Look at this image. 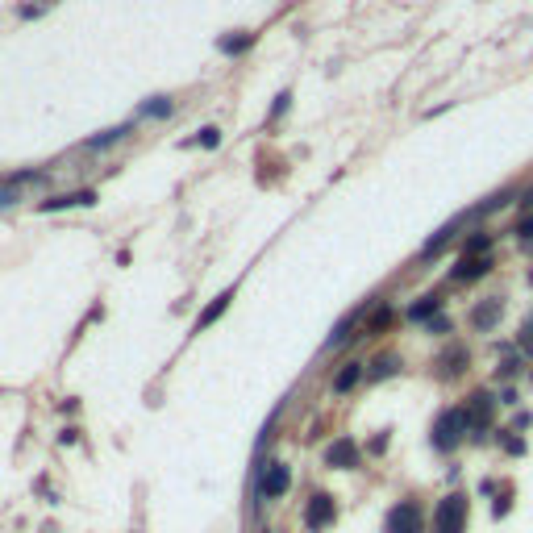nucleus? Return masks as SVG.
Returning <instances> with one entry per match:
<instances>
[{"label": "nucleus", "mask_w": 533, "mask_h": 533, "mask_svg": "<svg viewBox=\"0 0 533 533\" xmlns=\"http://www.w3.org/2000/svg\"><path fill=\"white\" fill-rule=\"evenodd\" d=\"M429 329H434V333H446V329H450V321H446V317H434V321H429Z\"/></svg>", "instance_id": "25"}, {"label": "nucleus", "mask_w": 533, "mask_h": 533, "mask_svg": "<svg viewBox=\"0 0 533 533\" xmlns=\"http://www.w3.org/2000/svg\"><path fill=\"white\" fill-rule=\"evenodd\" d=\"M17 204V183H0V209Z\"/></svg>", "instance_id": "24"}, {"label": "nucleus", "mask_w": 533, "mask_h": 533, "mask_svg": "<svg viewBox=\"0 0 533 533\" xmlns=\"http://www.w3.org/2000/svg\"><path fill=\"white\" fill-rule=\"evenodd\" d=\"M517 233H521V238H533V217H525V221L517 225Z\"/></svg>", "instance_id": "27"}, {"label": "nucleus", "mask_w": 533, "mask_h": 533, "mask_svg": "<svg viewBox=\"0 0 533 533\" xmlns=\"http://www.w3.org/2000/svg\"><path fill=\"white\" fill-rule=\"evenodd\" d=\"M325 467H338V471H350L358 467V446L350 438H338V442H329L325 450Z\"/></svg>", "instance_id": "6"}, {"label": "nucleus", "mask_w": 533, "mask_h": 533, "mask_svg": "<svg viewBox=\"0 0 533 533\" xmlns=\"http://www.w3.org/2000/svg\"><path fill=\"white\" fill-rule=\"evenodd\" d=\"M288 488H292V471L283 462H266V471L259 475V496L263 500H279Z\"/></svg>", "instance_id": "5"}, {"label": "nucleus", "mask_w": 533, "mask_h": 533, "mask_svg": "<svg viewBox=\"0 0 533 533\" xmlns=\"http://www.w3.org/2000/svg\"><path fill=\"white\" fill-rule=\"evenodd\" d=\"M434 533H467V496L450 491L446 500H438V513H434Z\"/></svg>", "instance_id": "2"}, {"label": "nucleus", "mask_w": 533, "mask_h": 533, "mask_svg": "<svg viewBox=\"0 0 533 533\" xmlns=\"http://www.w3.org/2000/svg\"><path fill=\"white\" fill-rule=\"evenodd\" d=\"M266 533H271V529H266Z\"/></svg>", "instance_id": "29"}, {"label": "nucleus", "mask_w": 533, "mask_h": 533, "mask_svg": "<svg viewBox=\"0 0 533 533\" xmlns=\"http://www.w3.org/2000/svg\"><path fill=\"white\" fill-rule=\"evenodd\" d=\"M130 133H133V121H125V125H117V130H104V133H96V137H88L84 150H109V146H117V142L130 137Z\"/></svg>", "instance_id": "9"}, {"label": "nucleus", "mask_w": 533, "mask_h": 533, "mask_svg": "<svg viewBox=\"0 0 533 533\" xmlns=\"http://www.w3.org/2000/svg\"><path fill=\"white\" fill-rule=\"evenodd\" d=\"M188 146H204V150H213V146H221V130H217V125H204V130L196 133Z\"/></svg>", "instance_id": "18"}, {"label": "nucleus", "mask_w": 533, "mask_h": 533, "mask_svg": "<svg viewBox=\"0 0 533 533\" xmlns=\"http://www.w3.org/2000/svg\"><path fill=\"white\" fill-rule=\"evenodd\" d=\"M229 305H233V292H221V296H217V300H213L209 309H204L200 317H196V333H200V329H209L213 321H221V312L229 309Z\"/></svg>", "instance_id": "13"}, {"label": "nucleus", "mask_w": 533, "mask_h": 533, "mask_svg": "<svg viewBox=\"0 0 533 533\" xmlns=\"http://www.w3.org/2000/svg\"><path fill=\"white\" fill-rule=\"evenodd\" d=\"M176 113V104H171V96H150L142 109H137V117H150V121H167Z\"/></svg>", "instance_id": "12"}, {"label": "nucleus", "mask_w": 533, "mask_h": 533, "mask_svg": "<svg viewBox=\"0 0 533 533\" xmlns=\"http://www.w3.org/2000/svg\"><path fill=\"white\" fill-rule=\"evenodd\" d=\"M471 425H475V421H471L467 408H450V412H442L438 425H434V446H438V450H454Z\"/></svg>", "instance_id": "1"}, {"label": "nucleus", "mask_w": 533, "mask_h": 533, "mask_svg": "<svg viewBox=\"0 0 533 533\" xmlns=\"http://www.w3.org/2000/svg\"><path fill=\"white\" fill-rule=\"evenodd\" d=\"M288 104H292V92H279V96H275V104H271V121H275V117H283V113H288Z\"/></svg>", "instance_id": "23"}, {"label": "nucleus", "mask_w": 533, "mask_h": 533, "mask_svg": "<svg viewBox=\"0 0 533 533\" xmlns=\"http://www.w3.org/2000/svg\"><path fill=\"white\" fill-rule=\"evenodd\" d=\"M338 521V504H333V496L329 491H317L309 504H305V525H309L312 533H321V529H329Z\"/></svg>", "instance_id": "4"}, {"label": "nucleus", "mask_w": 533, "mask_h": 533, "mask_svg": "<svg viewBox=\"0 0 533 533\" xmlns=\"http://www.w3.org/2000/svg\"><path fill=\"white\" fill-rule=\"evenodd\" d=\"M250 42H255V34H238V38H221L217 50L221 54H242V50H250Z\"/></svg>", "instance_id": "17"}, {"label": "nucleus", "mask_w": 533, "mask_h": 533, "mask_svg": "<svg viewBox=\"0 0 533 533\" xmlns=\"http://www.w3.org/2000/svg\"><path fill=\"white\" fill-rule=\"evenodd\" d=\"M504 317V300L496 296V300H488V305H479V309L471 312V321H475V329H496V321Z\"/></svg>", "instance_id": "10"}, {"label": "nucleus", "mask_w": 533, "mask_h": 533, "mask_svg": "<svg viewBox=\"0 0 533 533\" xmlns=\"http://www.w3.org/2000/svg\"><path fill=\"white\" fill-rule=\"evenodd\" d=\"M525 342H533V321L525 325Z\"/></svg>", "instance_id": "28"}, {"label": "nucleus", "mask_w": 533, "mask_h": 533, "mask_svg": "<svg viewBox=\"0 0 533 533\" xmlns=\"http://www.w3.org/2000/svg\"><path fill=\"white\" fill-rule=\"evenodd\" d=\"M508 500H513V496H508V491H504V496H500V500H496V517H504V513H508Z\"/></svg>", "instance_id": "26"}, {"label": "nucleus", "mask_w": 533, "mask_h": 533, "mask_svg": "<svg viewBox=\"0 0 533 533\" xmlns=\"http://www.w3.org/2000/svg\"><path fill=\"white\" fill-rule=\"evenodd\" d=\"M88 204H96V192H92V188H84V192H63V196H50V200H42L38 209H42V213H59V209H88Z\"/></svg>", "instance_id": "7"}, {"label": "nucleus", "mask_w": 533, "mask_h": 533, "mask_svg": "<svg viewBox=\"0 0 533 533\" xmlns=\"http://www.w3.org/2000/svg\"><path fill=\"white\" fill-rule=\"evenodd\" d=\"M488 246H491V233H475V238H467V259H479Z\"/></svg>", "instance_id": "20"}, {"label": "nucleus", "mask_w": 533, "mask_h": 533, "mask_svg": "<svg viewBox=\"0 0 533 533\" xmlns=\"http://www.w3.org/2000/svg\"><path fill=\"white\" fill-rule=\"evenodd\" d=\"M529 279H533V275H529Z\"/></svg>", "instance_id": "30"}, {"label": "nucleus", "mask_w": 533, "mask_h": 533, "mask_svg": "<svg viewBox=\"0 0 533 533\" xmlns=\"http://www.w3.org/2000/svg\"><path fill=\"white\" fill-rule=\"evenodd\" d=\"M396 367H400V358H396V355L375 358V379H384V375H396Z\"/></svg>", "instance_id": "21"}, {"label": "nucleus", "mask_w": 533, "mask_h": 533, "mask_svg": "<svg viewBox=\"0 0 533 533\" xmlns=\"http://www.w3.org/2000/svg\"><path fill=\"white\" fill-rule=\"evenodd\" d=\"M355 321H358V312H350V317H346V321H342V325H338V329L329 333V342H325V346H329V350H333V346H342V342L350 338V329H355Z\"/></svg>", "instance_id": "19"}, {"label": "nucleus", "mask_w": 533, "mask_h": 533, "mask_svg": "<svg viewBox=\"0 0 533 533\" xmlns=\"http://www.w3.org/2000/svg\"><path fill=\"white\" fill-rule=\"evenodd\" d=\"M358 379H362V362H346V367L333 375V392H338V396H346Z\"/></svg>", "instance_id": "14"}, {"label": "nucleus", "mask_w": 533, "mask_h": 533, "mask_svg": "<svg viewBox=\"0 0 533 533\" xmlns=\"http://www.w3.org/2000/svg\"><path fill=\"white\" fill-rule=\"evenodd\" d=\"M438 309H442V300H438V296H421V300L408 309V317H412V321H434Z\"/></svg>", "instance_id": "15"}, {"label": "nucleus", "mask_w": 533, "mask_h": 533, "mask_svg": "<svg viewBox=\"0 0 533 533\" xmlns=\"http://www.w3.org/2000/svg\"><path fill=\"white\" fill-rule=\"evenodd\" d=\"M454 233H458V221H454V225H446V229H438V238H429L421 255H425V259H434V255H442V246H446V242H450V238H454Z\"/></svg>", "instance_id": "16"}, {"label": "nucleus", "mask_w": 533, "mask_h": 533, "mask_svg": "<svg viewBox=\"0 0 533 533\" xmlns=\"http://www.w3.org/2000/svg\"><path fill=\"white\" fill-rule=\"evenodd\" d=\"M491 266H488V259H462V263L450 271V279H458V283H471V279H484Z\"/></svg>", "instance_id": "11"}, {"label": "nucleus", "mask_w": 533, "mask_h": 533, "mask_svg": "<svg viewBox=\"0 0 533 533\" xmlns=\"http://www.w3.org/2000/svg\"><path fill=\"white\" fill-rule=\"evenodd\" d=\"M388 325H392V309H379L375 317H371V325H367V329H371V333H379V329H388Z\"/></svg>", "instance_id": "22"}, {"label": "nucleus", "mask_w": 533, "mask_h": 533, "mask_svg": "<svg viewBox=\"0 0 533 533\" xmlns=\"http://www.w3.org/2000/svg\"><path fill=\"white\" fill-rule=\"evenodd\" d=\"M384 533H425V517H421V504L417 500H400L396 508L388 513Z\"/></svg>", "instance_id": "3"}, {"label": "nucleus", "mask_w": 533, "mask_h": 533, "mask_svg": "<svg viewBox=\"0 0 533 533\" xmlns=\"http://www.w3.org/2000/svg\"><path fill=\"white\" fill-rule=\"evenodd\" d=\"M467 412H471V421H475V434L484 438V425H488V421H491V412H496V396H491V392H475V396H471V408H467Z\"/></svg>", "instance_id": "8"}]
</instances>
